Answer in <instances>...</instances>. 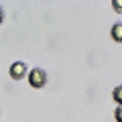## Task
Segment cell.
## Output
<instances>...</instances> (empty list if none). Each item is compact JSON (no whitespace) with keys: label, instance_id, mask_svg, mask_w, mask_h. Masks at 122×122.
Instances as JSON below:
<instances>
[{"label":"cell","instance_id":"1","mask_svg":"<svg viewBox=\"0 0 122 122\" xmlns=\"http://www.w3.org/2000/svg\"><path fill=\"white\" fill-rule=\"evenodd\" d=\"M29 83H30V87H37V90L45 87V83H47V73H45L41 67H35L33 71H29Z\"/></svg>","mask_w":122,"mask_h":122},{"label":"cell","instance_id":"2","mask_svg":"<svg viewBox=\"0 0 122 122\" xmlns=\"http://www.w3.org/2000/svg\"><path fill=\"white\" fill-rule=\"evenodd\" d=\"M8 73H10L12 79H22L26 75V63H22V61H14L12 65H10Z\"/></svg>","mask_w":122,"mask_h":122},{"label":"cell","instance_id":"3","mask_svg":"<svg viewBox=\"0 0 122 122\" xmlns=\"http://www.w3.org/2000/svg\"><path fill=\"white\" fill-rule=\"evenodd\" d=\"M110 35L116 43H122V22H116V25L110 29Z\"/></svg>","mask_w":122,"mask_h":122},{"label":"cell","instance_id":"4","mask_svg":"<svg viewBox=\"0 0 122 122\" xmlns=\"http://www.w3.org/2000/svg\"><path fill=\"white\" fill-rule=\"evenodd\" d=\"M112 98H114V102H116L118 106H122V86L114 87V92H112Z\"/></svg>","mask_w":122,"mask_h":122},{"label":"cell","instance_id":"5","mask_svg":"<svg viewBox=\"0 0 122 122\" xmlns=\"http://www.w3.org/2000/svg\"><path fill=\"white\" fill-rule=\"evenodd\" d=\"M112 8L116 10V12H122V0H114V2H112Z\"/></svg>","mask_w":122,"mask_h":122},{"label":"cell","instance_id":"6","mask_svg":"<svg viewBox=\"0 0 122 122\" xmlns=\"http://www.w3.org/2000/svg\"><path fill=\"white\" fill-rule=\"evenodd\" d=\"M114 116H116V122H122V106H118V108H116Z\"/></svg>","mask_w":122,"mask_h":122},{"label":"cell","instance_id":"7","mask_svg":"<svg viewBox=\"0 0 122 122\" xmlns=\"http://www.w3.org/2000/svg\"><path fill=\"white\" fill-rule=\"evenodd\" d=\"M2 20H4V10L0 8V25H2Z\"/></svg>","mask_w":122,"mask_h":122}]
</instances>
